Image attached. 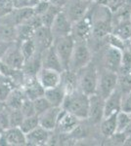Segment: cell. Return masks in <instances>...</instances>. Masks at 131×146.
Masks as SVG:
<instances>
[{"instance_id": "1", "label": "cell", "mask_w": 131, "mask_h": 146, "mask_svg": "<svg viewBox=\"0 0 131 146\" xmlns=\"http://www.w3.org/2000/svg\"><path fill=\"white\" fill-rule=\"evenodd\" d=\"M89 103L90 96L83 93L79 89H75L66 95L62 108L77 116L81 121H85L89 114Z\"/></svg>"}, {"instance_id": "2", "label": "cell", "mask_w": 131, "mask_h": 146, "mask_svg": "<svg viewBox=\"0 0 131 146\" xmlns=\"http://www.w3.org/2000/svg\"><path fill=\"white\" fill-rule=\"evenodd\" d=\"M77 88L88 96L97 93L99 78V68L97 64L89 62L86 66L80 69L77 73Z\"/></svg>"}, {"instance_id": "3", "label": "cell", "mask_w": 131, "mask_h": 146, "mask_svg": "<svg viewBox=\"0 0 131 146\" xmlns=\"http://www.w3.org/2000/svg\"><path fill=\"white\" fill-rule=\"evenodd\" d=\"M93 60V52L87 41H75V45L71 54L69 69L77 73Z\"/></svg>"}, {"instance_id": "4", "label": "cell", "mask_w": 131, "mask_h": 146, "mask_svg": "<svg viewBox=\"0 0 131 146\" xmlns=\"http://www.w3.org/2000/svg\"><path fill=\"white\" fill-rule=\"evenodd\" d=\"M118 73L102 67V69H99L98 86H97L96 94L100 95L105 100L118 88Z\"/></svg>"}, {"instance_id": "5", "label": "cell", "mask_w": 131, "mask_h": 146, "mask_svg": "<svg viewBox=\"0 0 131 146\" xmlns=\"http://www.w3.org/2000/svg\"><path fill=\"white\" fill-rule=\"evenodd\" d=\"M75 45V40L71 34L54 39L53 47L56 53L58 54L59 58H60L62 64L64 66V70L69 69V63H70Z\"/></svg>"}, {"instance_id": "6", "label": "cell", "mask_w": 131, "mask_h": 146, "mask_svg": "<svg viewBox=\"0 0 131 146\" xmlns=\"http://www.w3.org/2000/svg\"><path fill=\"white\" fill-rule=\"evenodd\" d=\"M93 2L87 0H69L64 6L63 11L71 23H75L82 19L89 12Z\"/></svg>"}, {"instance_id": "7", "label": "cell", "mask_w": 131, "mask_h": 146, "mask_svg": "<svg viewBox=\"0 0 131 146\" xmlns=\"http://www.w3.org/2000/svg\"><path fill=\"white\" fill-rule=\"evenodd\" d=\"M122 50L114 46L105 45L102 55V64L103 67L111 71L118 73L122 62Z\"/></svg>"}, {"instance_id": "8", "label": "cell", "mask_w": 131, "mask_h": 146, "mask_svg": "<svg viewBox=\"0 0 131 146\" xmlns=\"http://www.w3.org/2000/svg\"><path fill=\"white\" fill-rule=\"evenodd\" d=\"M71 35L75 41H87L92 35V21L89 12L79 21L73 23Z\"/></svg>"}, {"instance_id": "9", "label": "cell", "mask_w": 131, "mask_h": 146, "mask_svg": "<svg viewBox=\"0 0 131 146\" xmlns=\"http://www.w3.org/2000/svg\"><path fill=\"white\" fill-rule=\"evenodd\" d=\"M25 60V56L20 48V43L18 41H15L12 43L11 47L7 51L1 62L12 69H23Z\"/></svg>"}, {"instance_id": "10", "label": "cell", "mask_w": 131, "mask_h": 146, "mask_svg": "<svg viewBox=\"0 0 131 146\" xmlns=\"http://www.w3.org/2000/svg\"><path fill=\"white\" fill-rule=\"evenodd\" d=\"M50 29H51L54 39L71 34L73 23L71 22L70 19L67 17L66 13L63 11V9L57 15V17L55 18L53 23L50 27Z\"/></svg>"}, {"instance_id": "11", "label": "cell", "mask_w": 131, "mask_h": 146, "mask_svg": "<svg viewBox=\"0 0 131 146\" xmlns=\"http://www.w3.org/2000/svg\"><path fill=\"white\" fill-rule=\"evenodd\" d=\"M104 118V98L98 94L90 96L89 114L86 121L91 125H99Z\"/></svg>"}, {"instance_id": "12", "label": "cell", "mask_w": 131, "mask_h": 146, "mask_svg": "<svg viewBox=\"0 0 131 146\" xmlns=\"http://www.w3.org/2000/svg\"><path fill=\"white\" fill-rule=\"evenodd\" d=\"M61 73L62 72H59L54 69L41 67L39 71L37 72L36 78L40 85L43 87L44 90H48V89L54 88V87H57L61 84Z\"/></svg>"}, {"instance_id": "13", "label": "cell", "mask_w": 131, "mask_h": 146, "mask_svg": "<svg viewBox=\"0 0 131 146\" xmlns=\"http://www.w3.org/2000/svg\"><path fill=\"white\" fill-rule=\"evenodd\" d=\"M81 120H79L77 116L73 115L71 113L66 111L62 108V111L59 117L58 123L55 131L59 133H64V135H68L71 133L78 125L80 124Z\"/></svg>"}, {"instance_id": "14", "label": "cell", "mask_w": 131, "mask_h": 146, "mask_svg": "<svg viewBox=\"0 0 131 146\" xmlns=\"http://www.w3.org/2000/svg\"><path fill=\"white\" fill-rule=\"evenodd\" d=\"M32 39L39 53H42L45 49L51 47L54 42V37L52 35L50 27H44V25H41L35 29Z\"/></svg>"}, {"instance_id": "15", "label": "cell", "mask_w": 131, "mask_h": 146, "mask_svg": "<svg viewBox=\"0 0 131 146\" xmlns=\"http://www.w3.org/2000/svg\"><path fill=\"white\" fill-rule=\"evenodd\" d=\"M52 131H48L39 125L30 133H26L27 137V145L30 146H43L48 145Z\"/></svg>"}, {"instance_id": "16", "label": "cell", "mask_w": 131, "mask_h": 146, "mask_svg": "<svg viewBox=\"0 0 131 146\" xmlns=\"http://www.w3.org/2000/svg\"><path fill=\"white\" fill-rule=\"evenodd\" d=\"M22 89L26 96L32 100H34L40 96H44L45 90L40 85L36 76H26L22 85Z\"/></svg>"}, {"instance_id": "17", "label": "cell", "mask_w": 131, "mask_h": 146, "mask_svg": "<svg viewBox=\"0 0 131 146\" xmlns=\"http://www.w3.org/2000/svg\"><path fill=\"white\" fill-rule=\"evenodd\" d=\"M62 111V107H55L52 106L46 111L38 115L39 118V125L43 127L48 131H53L56 129L57 123H58L59 117H60Z\"/></svg>"}, {"instance_id": "18", "label": "cell", "mask_w": 131, "mask_h": 146, "mask_svg": "<svg viewBox=\"0 0 131 146\" xmlns=\"http://www.w3.org/2000/svg\"><path fill=\"white\" fill-rule=\"evenodd\" d=\"M122 93L116 89L108 98L104 100V118L116 114L121 110V100H122Z\"/></svg>"}, {"instance_id": "19", "label": "cell", "mask_w": 131, "mask_h": 146, "mask_svg": "<svg viewBox=\"0 0 131 146\" xmlns=\"http://www.w3.org/2000/svg\"><path fill=\"white\" fill-rule=\"evenodd\" d=\"M41 62L42 67L50 68V69L57 70L59 72L64 71V66L59 58L58 54L55 51L53 45L49 48L45 49L41 53Z\"/></svg>"}, {"instance_id": "20", "label": "cell", "mask_w": 131, "mask_h": 146, "mask_svg": "<svg viewBox=\"0 0 131 146\" xmlns=\"http://www.w3.org/2000/svg\"><path fill=\"white\" fill-rule=\"evenodd\" d=\"M3 135L6 139L7 145L11 146H25L27 145L26 133L20 127H11L3 131Z\"/></svg>"}, {"instance_id": "21", "label": "cell", "mask_w": 131, "mask_h": 146, "mask_svg": "<svg viewBox=\"0 0 131 146\" xmlns=\"http://www.w3.org/2000/svg\"><path fill=\"white\" fill-rule=\"evenodd\" d=\"M67 92L62 84L58 85L57 87H54V88L45 90L44 93V96L48 100L52 106L55 107H62Z\"/></svg>"}, {"instance_id": "22", "label": "cell", "mask_w": 131, "mask_h": 146, "mask_svg": "<svg viewBox=\"0 0 131 146\" xmlns=\"http://www.w3.org/2000/svg\"><path fill=\"white\" fill-rule=\"evenodd\" d=\"M0 41H17V27L4 18H0Z\"/></svg>"}, {"instance_id": "23", "label": "cell", "mask_w": 131, "mask_h": 146, "mask_svg": "<svg viewBox=\"0 0 131 146\" xmlns=\"http://www.w3.org/2000/svg\"><path fill=\"white\" fill-rule=\"evenodd\" d=\"M26 98H27V96L24 93L22 87H16L10 93V95L4 101V103L7 107L11 108V109H20L21 105Z\"/></svg>"}, {"instance_id": "24", "label": "cell", "mask_w": 131, "mask_h": 146, "mask_svg": "<svg viewBox=\"0 0 131 146\" xmlns=\"http://www.w3.org/2000/svg\"><path fill=\"white\" fill-rule=\"evenodd\" d=\"M99 126L100 133L102 135V136L106 139L111 137L112 135L116 133V114L103 118V120L100 122Z\"/></svg>"}, {"instance_id": "25", "label": "cell", "mask_w": 131, "mask_h": 146, "mask_svg": "<svg viewBox=\"0 0 131 146\" xmlns=\"http://www.w3.org/2000/svg\"><path fill=\"white\" fill-rule=\"evenodd\" d=\"M16 84L10 77L6 75L0 74V100L5 101L8 96L14 89L16 88Z\"/></svg>"}, {"instance_id": "26", "label": "cell", "mask_w": 131, "mask_h": 146, "mask_svg": "<svg viewBox=\"0 0 131 146\" xmlns=\"http://www.w3.org/2000/svg\"><path fill=\"white\" fill-rule=\"evenodd\" d=\"M61 11H62V8H60V7H58V6H55L52 3H50V6L48 7V9H47L41 16H39L40 19H41L42 25L47 27H51V25L53 23L55 18L57 17V15H58Z\"/></svg>"}, {"instance_id": "27", "label": "cell", "mask_w": 131, "mask_h": 146, "mask_svg": "<svg viewBox=\"0 0 131 146\" xmlns=\"http://www.w3.org/2000/svg\"><path fill=\"white\" fill-rule=\"evenodd\" d=\"M19 43H20L21 51H22L26 60H28V58H30L32 56H33L36 53H39V52L37 51L36 45H35V43L32 38L24 40V41L19 42Z\"/></svg>"}, {"instance_id": "28", "label": "cell", "mask_w": 131, "mask_h": 146, "mask_svg": "<svg viewBox=\"0 0 131 146\" xmlns=\"http://www.w3.org/2000/svg\"><path fill=\"white\" fill-rule=\"evenodd\" d=\"M131 122V114H128L124 111H120L116 113V131L123 133L126 128L129 126Z\"/></svg>"}, {"instance_id": "29", "label": "cell", "mask_w": 131, "mask_h": 146, "mask_svg": "<svg viewBox=\"0 0 131 146\" xmlns=\"http://www.w3.org/2000/svg\"><path fill=\"white\" fill-rule=\"evenodd\" d=\"M118 89L122 95L131 92V74L130 73H118Z\"/></svg>"}, {"instance_id": "30", "label": "cell", "mask_w": 131, "mask_h": 146, "mask_svg": "<svg viewBox=\"0 0 131 146\" xmlns=\"http://www.w3.org/2000/svg\"><path fill=\"white\" fill-rule=\"evenodd\" d=\"M39 126V118L38 115H32L30 117H25L21 124L20 128L25 133H30V131L34 129L36 127Z\"/></svg>"}, {"instance_id": "31", "label": "cell", "mask_w": 131, "mask_h": 146, "mask_svg": "<svg viewBox=\"0 0 131 146\" xmlns=\"http://www.w3.org/2000/svg\"><path fill=\"white\" fill-rule=\"evenodd\" d=\"M24 115L20 109H11L9 108V121L11 127H20L24 120Z\"/></svg>"}, {"instance_id": "32", "label": "cell", "mask_w": 131, "mask_h": 146, "mask_svg": "<svg viewBox=\"0 0 131 146\" xmlns=\"http://www.w3.org/2000/svg\"><path fill=\"white\" fill-rule=\"evenodd\" d=\"M33 103H34V108H35V113H36V115H40L41 113L46 111L47 109H49L50 107H52L51 103L49 102L48 100H47L44 96L34 100H33Z\"/></svg>"}, {"instance_id": "33", "label": "cell", "mask_w": 131, "mask_h": 146, "mask_svg": "<svg viewBox=\"0 0 131 146\" xmlns=\"http://www.w3.org/2000/svg\"><path fill=\"white\" fill-rule=\"evenodd\" d=\"M20 110L22 111L24 117H30V116H32V115H36L33 100H30V98H28L24 100V102L22 103V105H21Z\"/></svg>"}, {"instance_id": "34", "label": "cell", "mask_w": 131, "mask_h": 146, "mask_svg": "<svg viewBox=\"0 0 131 146\" xmlns=\"http://www.w3.org/2000/svg\"><path fill=\"white\" fill-rule=\"evenodd\" d=\"M15 9L13 0H0V18L5 17Z\"/></svg>"}, {"instance_id": "35", "label": "cell", "mask_w": 131, "mask_h": 146, "mask_svg": "<svg viewBox=\"0 0 131 146\" xmlns=\"http://www.w3.org/2000/svg\"><path fill=\"white\" fill-rule=\"evenodd\" d=\"M0 127L3 131L10 128V121H9V108L5 105V108L0 112Z\"/></svg>"}, {"instance_id": "36", "label": "cell", "mask_w": 131, "mask_h": 146, "mask_svg": "<svg viewBox=\"0 0 131 146\" xmlns=\"http://www.w3.org/2000/svg\"><path fill=\"white\" fill-rule=\"evenodd\" d=\"M121 111L131 114V92L122 96L121 100Z\"/></svg>"}, {"instance_id": "37", "label": "cell", "mask_w": 131, "mask_h": 146, "mask_svg": "<svg viewBox=\"0 0 131 146\" xmlns=\"http://www.w3.org/2000/svg\"><path fill=\"white\" fill-rule=\"evenodd\" d=\"M49 6H50V1H39L38 3L33 6L34 14L37 16H41L48 9Z\"/></svg>"}, {"instance_id": "38", "label": "cell", "mask_w": 131, "mask_h": 146, "mask_svg": "<svg viewBox=\"0 0 131 146\" xmlns=\"http://www.w3.org/2000/svg\"><path fill=\"white\" fill-rule=\"evenodd\" d=\"M13 42H6V41H0V60L3 58V56H5L7 51L9 50V48L11 47Z\"/></svg>"}, {"instance_id": "39", "label": "cell", "mask_w": 131, "mask_h": 146, "mask_svg": "<svg viewBox=\"0 0 131 146\" xmlns=\"http://www.w3.org/2000/svg\"><path fill=\"white\" fill-rule=\"evenodd\" d=\"M15 8H25L32 7V0H14Z\"/></svg>"}, {"instance_id": "40", "label": "cell", "mask_w": 131, "mask_h": 146, "mask_svg": "<svg viewBox=\"0 0 131 146\" xmlns=\"http://www.w3.org/2000/svg\"><path fill=\"white\" fill-rule=\"evenodd\" d=\"M68 1L69 0H50V3H52L53 5L58 6V7H60V8L63 9L64 6L68 3Z\"/></svg>"}, {"instance_id": "41", "label": "cell", "mask_w": 131, "mask_h": 146, "mask_svg": "<svg viewBox=\"0 0 131 146\" xmlns=\"http://www.w3.org/2000/svg\"><path fill=\"white\" fill-rule=\"evenodd\" d=\"M4 108H5V103H4L3 101L0 100V112H1L2 110L4 109Z\"/></svg>"}, {"instance_id": "42", "label": "cell", "mask_w": 131, "mask_h": 146, "mask_svg": "<svg viewBox=\"0 0 131 146\" xmlns=\"http://www.w3.org/2000/svg\"><path fill=\"white\" fill-rule=\"evenodd\" d=\"M87 1H90V2H93V3H94V2H97V0H87Z\"/></svg>"}, {"instance_id": "43", "label": "cell", "mask_w": 131, "mask_h": 146, "mask_svg": "<svg viewBox=\"0 0 131 146\" xmlns=\"http://www.w3.org/2000/svg\"><path fill=\"white\" fill-rule=\"evenodd\" d=\"M3 129H2V128H1V127H0V133H3Z\"/></svg>"}, {"instance_id": "44", "label": "cell", "mask_w": 131, "mask_h": 146, "mask_svg": "<svg viewBox=\"0 0 131 146\" xmlns=\"http://www.w3.org/2000/svg\"><path fill=\"white\" fill-rule=\"evenodd\" d=\"M39 1H50V0H39Z\"/></svg>"}, {"instance_id": "45", "label": "cell", "mask_w": 131, "mask_h": 146, "mask_svg": "<svg viewBox=\"0 0 131 146\" xmlns=\"http://www.w3.org/2000/svg\"><path fill=\"white\" fill-rule=\"evenodd\" d=\"M130 20H131V11H130Z\"/></svg>"}, {"instance_id": "46", "label": "cell", "mask_w": 131, "mask_h": 146, "mask_svg": "<svg viewBox=\"0 0 131 146\" xmlns=\"http://www.w3.org/2000/svg\"><path fill=\"white\" fill-rule=\"evenodd\" d=\"M13 1H14V0H13Z\"/></svg>"}]
</instances>
